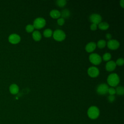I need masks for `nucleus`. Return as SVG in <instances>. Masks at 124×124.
<instances>
[{"label":"nucleus","instance_id":"15","mask_svg":"<svg viewBox=\"0 0 124 124\" xmlns=\"http://www.w3.org/2000/svg\"><path fill=\"white\" fill-rule=\"evenodd\" d=\"M32 38L35 41H39L41 39L42 35L40 32L38 31H35L33 32L32 34Z\"/></svg>","mask_w":124,"mask_h":124},{"label":"nucleus","instance_id":"3","mask_svg":"<svg viewBox=\"0 0 124 124\" xmlns=\"http://www.w3.org/2000/svg\"><path fill=\"white\" fill-rule=\"evenodd\" d=\"M53 38L57 41H62L66 37V35L64 31L58 29L54 31L53 33Z\"/></svg>","mask_w":124,"mask_h":124},{"label":"nucleus","instance_id":"14","mask_svg":"<svg viewBox=\"0 0 124 124\" xmlns=\"http://www.w3.org/2000/svg\"><path fill=\"white\" fill-rule=\"evenodd\" d=\"M50 16L53 18L57 19L61 16L60 12L57 10H52L50 12Z\"/></svg>","mask_w":124,"mask_h":124},{"label":"nucleus","instance_id":"7","mask_svg":"<svg viewBox=\"0 0 124 124\" xmlns=\"http://www.w3.org/2000/svg\"><path fill=\"white\" fill-rule=\"evenodd\" d=\"M107 46L108 48L111 50H115L117 49L120 46L119 42L116 40L114 39H111L108 40L107 43Z\"/></svg>","mask_w":124,"mask_h":124},{"label":"nucleus","instance_id":"22","mask_svg":"<svg viewBox=\"0 0 124 124\" xmlns=\"http://www.w3.org/2000/svg\"><path fill=\"white\" fill-rule=\"evenodd\" d=\"M111 58V55L109 53H105L103 56V59L105 61H108Z\"/></svg>","mask_w":124,"mask_h":124},{"label":"nucleus","instance_id":"23","mask_svg":"<svg viewBox=\"0 0 124 124\" xmlns=\"http://www.w3.org/2000/svg\"><path fill=\"white\" fill-rule=\"evenodd\" d=\"M34 28L33 26V25L29 24L27 25L26 27V31L28 32H31L34 31Z\"/></svg>","mask_w":124,"mask_h":124},{"label":"nucleus","instance_id":"27","mask_svg":"<svg viewBox=\"0 0 124 124\" xmlns=\"http://www.w3.org/2000/svg\"><path fill=\"white\" fill-rule=\"evenodd\" d=\"M115 97L114 95H109L108 97V100L110 102H113L115 100Z\"/></svg>","mask_w":124,"mask_h":124},{"label":"nucleus","instance_id":"12","mask_svg":"<svg viewBox=\"0 0 124 124\" xmlns=\"http://www.w3.org/2000/svg\"><path fill=\"white\" fill-rule=\"evenodd\" d=\"M96 47V44L95 43L91 42L88 43L85 46V50L88 52H92L94 50Z\"/></svg>","mask_w":124,"mask_h":124},{"label":"nucleus","instance_id":"1","mask_svg":"<svg viewBox=\"0 0 124 124\" xmlns=\"http://www.w3.org/2000/svg\"><path fill=\"white\" fill-rule=\"evenodd\" d=\"M107 82L109 85L112 87L116 86L120 82V78L118 75L116 73L110 74L107 78Z\"/></svg>","mask_w":124,"mask_h":124},{"label":"nucleus","instance_id":"26","mask_svg":"<svg viewBox=\"0 0 124 124\" xmlns=\"http://www.w3.org/2000/svg\"><path fill=\"white\" fill-rule=\"evenodd\" d=\"M64 22H65V20H64V19H63V18H62V17L59 18L57 20V23L60 26L63 25L64 24Z\"/></svg>","mask_w":124,"mask_h":124},{"label":"nucleus","instance_id":"6","mask_svg":"<svg viewBox=\"0 0 124 124\" xmlns=\"http://www.w3.org/2000/svg\"><path fill=\"white\" fill-rule=\"evenodd\" d=\"M108 88H109L107 84L105 83L100 84L96 88V92L99 94L104 95L108 93Z\"/></svg>","mask_w":124,"mask_h":124},{"label":"nucleus","instance_id":"11","mask_svg":"<svg viewBox=\"0 0 124 124\" xmlns=\"http://www.w3.org/2000/svg\"><path fill=\"white\" fill-rule=\"evenodd\" d=\"M116 66V63L114 61H108V62H107L106 64V69L108 71H113Z\"/></svg>","mask_w":124,"mask_h":124},{"label":"nucleus","instance_id":"24","mask_svg":"<svg viewBox=\"0 0 124 124\" xmlns=\"http://www.w3.org/2000/svg\"><path fill=\"white\" fill-rule=\"evenodd\" d=\"M115 63H116V64L118 65V66H122L124 63V60L122 58H119L117 60Z\"/></svg>","mask_w":124,"mask_h":124},{"label":"nucleus","instance_id":"17","mask_svg":"<svg viewBox=\"0 0 124 124\" xmlns=\"http://www.w3.org/2000/svg\"><path fill=\"white\" fill-rule=\"evenodd\" d=\"M98 28L101 30H106L109 28L108 24L106 22H100L98 24Z\"/></svg>","mask_w":124,"mask_h":124},{"label":"nucleus","instance_id":"18","mask_svg":"<svg viewBox=\"0 0 124 124\" xmlns=\"http://www.w3.org/2000/svg\"><path fill=\"white\" fill-rule=\"evenodd\" d=\"M43 35L45 37H50L52 35V31L50 29H46L43 32Z\"/></svg>","mask_w":124,"mask_h":124},{"label":"nucleus","instance_id":"21","mask_svg":"<svg viewBox=\"0 0 124 124\" xmlns=\"http://www.w3.org/2000/svg\"><path fill=\"white\" fill-rule=\"evenodd\" d=\"M116 93L118 95H123L124 93V88L123 86H118L115 89Z\"/></svg>","mask_w":124,"mask_h":124},{"label":"nucleus","instance_id":"29","mask_svg":"<svg viewBox=\"0 0 124 124\" xmlns=\"http://www.w3.org/2000/svg\"><path fill=\"white\" fill-rule=\"evenodd\" d=\"M112 36H111V34L110 33H107L106 35V38L108 40H111V38Z\"/></svg>","mask_w":124,"mask_h":124},{"label":"nucleus","instance_id":"16","mask_svg":"<svg viewBox=\"0 0 124 124\" xmlns=\"http://www.w3.org/2000/svg\"><path fill=\"white\" fill-rule=\"evenodd\" d=\"M61 13V16H62V18H67L68 17H70V12L69 10L67 9H63Z\"/></svg>","mask_w":124,"mask_h":124},{"label":"nucleus","instance_id":"5","mask_svg":"<svg viewBox=\"0 0 124 124\" xmlns=\"http://www.w3.org/2000/svg\"><path fill=\"white\" fill-rule=\"evenodd\" d=\"M89 60L90 62L94 65H98L102 62L101 56L97 53H92L89 56Z\"/></svg>","mask_w":124,"mask_h":124},{"label":"nucleus","instance_id":"30","mask_svg":"<svg viewBox=\"0 0 124 124\" xmlns=\"http://www.w3.org/2000/svg\"><path fill=\"white\" fill-rule=\"evenodd\" d=\"M124 0H122L120 1V5L121 6V7L122 8H124Z\"/></svg>","mask_w":124,"mask_h":124},{"label":"nucleus","instance_id":"9","mask_svg":"<svg viewBox=\"0 0 124 124\" xmlns=\"http://www.w3.org/2000/svg\"><path fill=\"white\" fill-rule=\"evenodd\" d=\"M21 38L19 35L16 33H13L8 37L9 42L12 44H17L20 41Z\"/></svg>","mask_w":124,"mask_h":124},{"label":"nucleus","instance_id":"4","mask_svg":"<svg viewBox=\"0 0 124 124\" xmlns=\"http://www.w3.org/2000/svg\"><path fill=\"white\" fill-rule=\"evenodd\" d=\"M46 22L45 19L42 17L36 18L33 21V26L34 28L40 29L43 28L46 25Z\"/></svg>","mask_w":124,"mask_h":124},{"label":"nucleus","instance_id":"2","mask_svg":"<svg viewBox=\"0 0 124 124\" xmlns=\"http://www.w3.org/2000/svg\"><path fill=\"white\" fill-rule=\"evenodd\" d=\"M87 114L89 118L92 119H96L99 115V110L96 106H92L88 110Z\"/></svg>","mask_w":124,"mask_h":124},{"label":"nucleus","instance_id":"20","mask_svg":"<svg viewBox=\"0 0 124 124\" xmlns=\"http://www.w3.org/2000/svg\"><path fill=\"white\" fill-rule=\"evenodd\" d=\"M106 45V42L104 40H100L97 43V46L99 48H103L105 47Z\"/></svg>","mask_w":124,"mask_h":124},{"label":"nucleus","instance_id":"10","mask_svg":"<svg viewBox=\"0 0 124 124\" xmlns=\"http://www.w3.org/2000/svg\"><path fill=\"white\" fill-rule=\"evenodd\" d=\"M87 72L89 76L92 78L97 77L99 74V71L98 69L94 66L89 67L88 69Z\"/></svg>","mask_w":124,"mask_h":124},{"label":"nucleus","instance_id":"25","mask_svg":"<svg viewBox=\"0 0 124 124\" xmlns=\"http://www.w3.org/2000/svg\"><path fill=\"white\" fill-rule=\"evenodd\" d=\"M108 93L110 95H114L116 93V90L113 88H109Z\"/></svg>","mask_w":124,"mask_h":124},{"label":"nucleus","instance_id":"28","mask_svg":"<svg viewBox=\"0 0 124 124\" xmlns=\"http://www.w3.org/2000/svg\"><path fill=\"white\" fill-rule=\"evenodd\" d=\"M97 24H94V23H92L90 26V29L92 31L96 30L97 29Z\"/></svg>","mask_w":124,"mask_h":124},{"label":"nucleus","instance_id":"8","mask_svg":"<svg viewBox=\"0 0 124 124\" xmlns=\"http://www.w3.org/2000/svg\"><path fill=\"white\" fill-rule=\"evenodd\" d=\"M89 19L91 22L95 24H98L101 22L102 17L98 14H93L90 15Z\"/></svg>","mask_w":124,"mask_h":124},{"label":"nucleus","instance_id":"19","mask_svg":"<svg viewBox=\"0 0 124 124\" xmlns=\"http://www.w3.org/2000/svg\"><path fill=\"white\" fill-rule=\"evenodd\" d=\"M67 3V1L65 0H58L56 1V5L60 7H63Z\"/></svg>","mask_w":124,"mask_h":124},{"label":"nucleus","instance_id":"13","mask_svg":"<svg viewBox=\"0 0 124 124\" xmlns=\"http://www.w3.org/2000/svg\"><path fill=\"white\" fill-rule=\"evenodd\" d=\"M10 92L13 94H16L19 92V87L16 84H12L9 87Z\"/></svg>","mask_w":124,"mask_h":124}]
</instances>
